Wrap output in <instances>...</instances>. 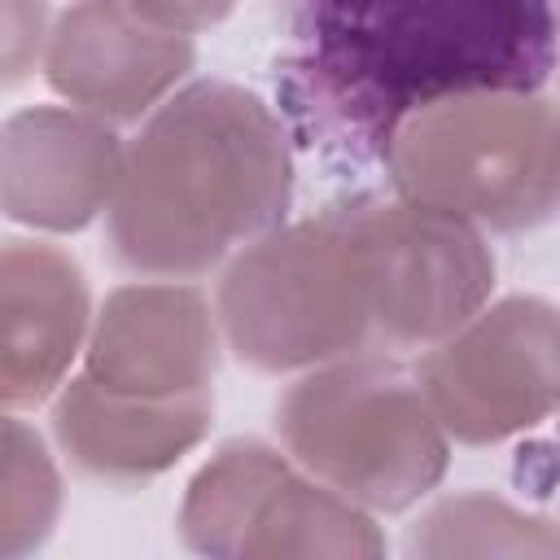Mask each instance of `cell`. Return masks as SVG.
<instances>
[{"label":"cell","instance_id":"cell-1","mask_svg":"<svg viewBox=\"0 0 560 560\" xmlns=\"http://www.w3.org/2000/svg\"><path fill=\"white\" fill-rule=\"evenodd\" d=\"M293 74L319 131L385 153L416 109L538 92L560 66L556 0H280Z\"/></svg>","mask_w":560,"mask_h":560},{"label":"cell","instance_id":"cell-2","mask_svg":"<svg viewBox=\"0 0 560 560\" xmlns=\"http://www.w3.org/2000/svg\"><path fill=\"white\" fill-rule=\"evenodd\" d=\"M289 197L293 158L267 101L197 79L171 92L127 144L105 241L136 276L192 280L276 232Z\"/></svg>","mask_w":560,"mask_h":560},{"label":"cell","instance_id":"cell-3","mask_svg":"<svg viewBox=\"0 0 560 560\" xmlns=\"http://www.w3.org/2000/svg\"><path fill=\"white\" fill-rule=\"evenodd\" d=\"M223 341L258 372L324 368L376 350L363 201L245 245L214 298Z\"/></svg>","mask_w":560,"mask_h":560},{"label":"cell","instance_id":"cell-4","mask_svg":"<svg viewBox=\"0 0 560 560\" xmlns=\"http://www.w3.org/2000/svg\"><path fill=\"white\" fill-rule=\"evenodd\" d=\"M402 201L490 232L560 210V109L538 92H477L416 109L381 153Z\"/></svg>","mask_w":560,"mask_h":560},{"label":"cell","instance_id":"cell-5","mask_svg":"<svg viewBox=\"0 0 560 560\" xmlns=\"http://www.w3.org/2000/svg\"><path fill=\"white\" fill-rule=\"evenodd\" d=\"M276 429L306 472L359 508L402 512L446 472V429L420 381L372 350L289 385Z\"/></svg>","mask_w":560,"mask_h":560},{"label":"cell","instance_id":"cell-6","mask_svg":"<svg viewBox=\"0 0 560 560\" xmlns=\"http://www.w3.org/2000/svg\"><path fill=\"white\" fill-rule=\"evenodd\" d=\"M416 381L446 438L486 446L560 407V306L503 298L433 341Z\"/></svg>","mask_w":560,"mask_h":560},{"label":"cell","instance_id":"cell-7","mask_svg":"<svg viewBox=\"0 0 560 560\" xmlns=\"http://www.w3.org/2000/svg\"><path fill=\"white\" fill-rule=\"evenodd\" d=\"M197 551H381L363 508L319 477L306 481L262 442L223 446L188 486L179 512Z\"/></svg>","mask_w":560,"mask_h":560},{"label":"cell","instance_id":"cell-8","mask_svg":"<svg viewBox=\"0 0 560 560\" xmlns=\"http://www.w3.org/2000/svg\"><path fill=\"white\" fill-rule=\"evenodd\" d=\"M376 346L411 350L451 337L494 289V254L455 214L416 201H363Z\"/></svg>","mask_w":560,"mask_h":560},{"label":"cell","instance_id":"cell-9","mask_svg":"<svg viewBox=\"0 0 560 560\" xmlns=\"http://www.w3.org/2000/svg\"><path fill=\"white\" fill-rule=\"evenodd\" d=\"M192 70V39L140 18L127 0H79L48 35V88L105 122L149 118Z\"/></svg>","mask_w":560,"mask_h":560},{"label":"cell","instance_id":"cell-10","mask_svg":"<svg viewBox=\"0 0 560 560\" xmlns=\"http://www.w3.org/2000/svg\"><path fill=\"white\" fill-rule=\"evenodd\" d=\"M219 332V311L192 284L149 276L105 298L83 376L140 398H201L214 381Z\"/></svg>","mask_w":560,"mask_h":560},{"label":"cell","instance_id":"cell-11","mask_svg":"<svg viewBox=\"0 0 560 560\" xmlns=\"http://www.w3.org/2000/svg\"><path fill=\"white\" fill-rule=\"evenodd\" d=\"M127 144L74 105H31L4 122V214L39 232H79L109 210Z\"/></svg>","mask_w":560,"mask_h":560},{"label":"cell","instance_id":"cell-12","mask_svg":"<svg viewBox=\"0 0 560 560\" xmlns=\"http://www.w3.org/2000/svg\"><path fill=\"white\" fill-rule=\"evenodd\" d=\"M0 394L9 411L57 398L88 328V280L48 245L9 236L0 254Z\"/></svg>","mask_w":560,"mask_h":560},{"label":"cell","instance_id":"cell-13","mask_svg":"<svg viewBox=\"0 0 560 560\" xmlns=\"http://www.w3.org/2000/svg\"><path fill=\"white\" fill-rule=\"evenodd\" d=\"M214 398H140L74 376L52 398V438L96 481L131 486L171 468L210 429Z\"/></svg>","mask_w":560,"mask_h":560},{"label":"cell","instance_id":"cell-14","mask_svg":"<svg viewBox=\"0 0 560 560\" xmlns=\"http://www.w3.org/2000/svg\"><path fill=\"white\" fill-rule=\"evenodd\" d=\"M411 551H560V534L503 499L459 494L416 521Z\"/></svg>","mask_w":560,"mask_h":560},{"label":"cell","instance_id":"cell-15","mask_svg":"<svg viewBox=\"0 0 560 560\" xmlns=\"http://www.w3.org/2000/svg\"><path fill=\"white\" fill-rule=\"evenodd\" d=\"M4 494H0V551L22 556L44 542L57 521L61 481L35 429L22 424L18 411L4 416Z\"/></svg>","mask_w":560,"mask_h":560},{"label":"cell","instance_id":"cell-16","mask_svg":"<svg viewBox=\"0 0 560 560\" xmlns=\"http://www.w3.org/2000/svg\"><path fill=\"white\" fill-rule=\"evenodd\" d=\"M48 4L44 0H4V83H22L48 52Z\"/></svg>","mask_w":560,"mask_h":560},{"label":"cell","instance_id":"cell-17","mask_svg":"<svg viewBox=\"0 0 560 560\" xmlns=\"http://www.w3.org/2000/svg\"><path fill=\"white\" fill-rule=\"evenodd\" d=\"M140 18L166 26V31H179V35H192L201 26H214L236 0H127Z\"/></svg>","mask_w":560,"mask_h":560},{"label":"cell","instance_id":"cell-18","mask_svg":"<svg viewBox=\"0 0 560 560\" xmlns=\"http://www.w3.org/2000/svg\"><path fill=\"white\" fill-rule=\"evenodd\" d=\"M556 26H560V0H556Z\"/></svg>","mask_w":560,"mask_h":560}]
</instances>
